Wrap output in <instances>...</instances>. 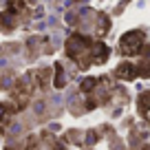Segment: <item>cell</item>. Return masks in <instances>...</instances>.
Here are the masks:
<instances>
[{
	"mask_svg": "<svg viewBox=\"0 0 150 150\" xmlns=\"http://www.w3.org/2000/svg\"><path fill=\"white\" fill-rule=\"evenodd\" d=\"M24 9V0H11L9 2V11L11 13H18V11Z\"/></svg>",
	"mask_w": 150,
	"mask_h": 150,
	"instance_id": "9",
	"label": "cell"
},
{
	"mask_svg": "<svg viewBox=\"0 0 150 150\" xmlns=\"http://www.w3.org/2000/svg\"><path fill=\"white\" fill-rule=\"evenodd\" d=\"M137 71H139L141 77H150V62H144V64L137 66Z\"/></svg>",
	"mask_w": 150,
	"mask_h": 150,
	"instance_id": "10",
	"label": "cell"
},
{
	"mask_svg": "<svg viewBox=\"0 0 150 150\" xmlns=\"http://www.w3.org/2000/svg\"><path fill=\"white\" fill-rule=\"evenodd\" d=\"M88 49H93V40L86 35H80V33H73V35L66 40V55L73 57V60L80 62L82 55H84Z\"/></svg>",
	"mask_w": 150,
	"mask_h": 150,
	"instance_id": "2",
	"label": "cell"
},
{
	"mask_svg": "<svg viewBox=\"0 0 150 150\" xmlns=\"http://www.w3.org/2000/svg\"><path fill=\"white\" fill-rule=\"evenodd\" d=\"M11 11H7V13H0V27H7V29H11L13 27V20H11Z\"/></svg>",
	"mask_w": 150,
	"mask_h": 150,
	"instance_id": "8",
	"label": "cell"
},
{
	"mask_svg": "<svg viewBox=\"0 0 150 150\" xmlns=\"http://www.w3.org/2000/svg\"><path fill=\"white\" fill-rule=\"evenodd\" d=\"M137 75H139L137 66H135V64H128V62H122V64L115 69V77H119V80H126V82L135 80Z\"/></svg>",
	"mask_w": 150,
	"mask_h": 150,
	"instance_id": "3",
	"label": "cell"
},
{
	"mask_svg": "<svg viewBox=\"0 0 150 150\" xmlns=\"http://www.w3.org/2000/svg\"><path fill=\"white\" fill-rule=\"evenodd\" d=\"M95 86H97V80H95V77H86V80H82L80 88L84 91V93H88V91H93Z\"/></svg>",
	"mask_w": 150,
	"mask_h": 150,
	"instance_id": "6",
	"label": "cell"
},
{
	"mask_svg": "<svg viewBox=\"0 0 150 150\" xmlns=\"http://www.w3.org/2000/svg\"><path fill=\"white\" fill-rule=\"evenodd\" d=\"M139 108H141V112L150 110V91H148V93H141V97H139Z\"/></svg>",
	"mask_w": 150,
	"mask_h": 150,
	"instance_id": "7",
	"label": "cell"
},
{
	"mask_svg": "<svg viewBox=\"0 0 150 150\" xmlns=\"http://www.w3.org/2000/svg\"><path fill=\"white\" fill-rule=\"evenodd\" d=\"M7 112H9V108H7V104H0V128L7 124Z\"/></svg>",
	"mask_w": 150,
	"mask_h": 150,
	"instance_id": "11",
	"label": "cell"
},
{
	"mask_svg": "<svg viewBox=\"0 0 150 150\" xmlns=\"http://www.w3.org/2000/svg\"><path fill=\"white\" fill-rule=\"evenodd\" d=\"M108 55H110V49H108L106 44H102V42L93 44V49H91V60H93L95 64H104V62L108 60Z\"/></svg>",
	"mask_w": 150,
	"mask_h": 150,
	"instance_id": "4",
	"label": "cell"
},
{
	"mask_svg": "<svg viewBox=\"0 0 150 150\" xmlns=\"http://www.w3.org/2000/svg\"><path fill=\"white\" fill-rule=\"evenodd\" d=\"M64 71H62V66L57 64L55 66V80H53V86H55V88H64Z\"/></svg>",
	"mask_w": 150,
	"mask_h": 150,
	"instance_id": "5",
	"label": "cell"
},
{
	"mask_svg": "<svg viewBox=\"0 0 150 150\" xmlns=\"http://www.w3.org/2000/svg\"><path fill=\"white\" fill-rule=\"evenodd\" d=\"M122 51L126 55H137V53H148L146 49V38L141 31H128L122 35V42H119Z\"/></svg>",
	"mask_w": 150,
	"mask_h": 150,
	"instance_id": "1",
	"label": "cell"
}]
</instances>
